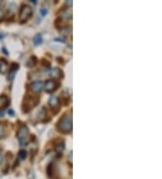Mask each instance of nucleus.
I'll return each instance as SVG.
<instances>
[{"label":"nucleus","mask_w":162,"mask_h":179,"mask_svg":"<svg viewBox=\"0 0 162 179\" xmlns=\"http://www.w3.org/2000/svg\"><path fill=\"white\" fill-rule=\"evenodd\" d=\"M57 128L63 134H69L72 131V118L67 114L63 115L58 121Z\"/></svg>","instance_id":"nucleus-1"},{"label":"nucleus","mask_w":162,"mask_h":179,"mask_svg":"<svg viewBox=\"0 0 162 179\" xmlns=\"http://www.w3.org/2000/svg\"><path fill=\"white\" fill-rule=\"evenodd\" d=\"M39 104V97L37 95H26L23 101V112L28 113L33 108Z\"/></svg>","instance_id":"nucleus-2"},{"label":"nucleus","mask_w":162,"mask_h":179,"mask_svg":"<svg viewBox=\"0 0 162 179\" xmlns=\"http://www.w3.org/2000/svg\"><path fill=\"white\" fill-rule=\"evenodd\" d=\"M16 137L18 138V141L21 146H26L29 141L28 137H29V129L25 125H22L16 133Z\"/></svg>","instance_id":"nucleus-3"},{"label":"nucleus","mask_w":162,"mask_h":179,"mask_svg":"<svg viewBox=\"0 0 162 179\" xmlns=\"http://www.w3.org/2000/svg\"><path fill=\"white\" fill-rule=\"evenodd\" d=\"M32 8L30 6L28 5H23L22 6V8L20 10V15H19V20H20V23L23 24L25 23L26 21L29 20V18L31 17L32 16Z\"/></svg>","instance_id":"nucleus-4"},{"label":"nucleus","mask_w":162,"mask_h":179,"mask_svg":"<svg viewBox=\"0 0 162 179\" xmlns=\"http://www.w3.org/2000/svg\"><path fill=\"white\" fill-rule=\"evenodd\" d=\"M59 87V83L55 81L49 80L45 82V84H43V88L45 89V91L48 93H52L55 91Z\"/></svg>","instance_id":"nucleus-5"},{"label":"nucleus","mask_w":162,"mask_h":179,"mask_svg":"<svg viewBox=\"0 0 162 179\" xmlns=\"http://www.w3.org/2000/svg\"><path fill=\"white\" fill-rule=\"evenodd\" d=\"M30 89L33 93H39L43 90V82L41 81H33L30 85Z\"/></svg>","instance_id":"nucleus-6"},{"label":"nucleus","mask_w":162,"mask_h":179,"mask_svg":"<svg viewBox=\"0 0 162 179\" xmlns=\"http://www.w3.org/2000/svg\"><path fill=\"white\" fill-rule=\"evenodd\" d=\"M53 144H54V150H55L58 154L62 153V151H63L64 148H65L64 140L61 139V138H57L56 140H54V141H53Z\"/></svg>","instance_id":"nucleus-7"},{"label":"nucleus","mask_w":162,"mask_h":179,"mask_svg":"<svg viewBox=\"0 0 162 179\" xmlns=\"http://www.w3.org/2000/svg\"><path fill=\"white\" fill-rule=\"evenodd\" d=\"M19 69V64L18 63H13L10 66V69H9V73H8V80L9 81H13L15 76H16V73L17 70Z\"/></svg>","instance_id":"nucleus-8"},{"label":"nucleus","mask_w":162,"mask_h":179,"mask_svg":"<svg viewBox=\"0 0 162 179\" xmlns=\"http://www.w3.org/2000/svg\"><path fill=\"white\" fill-rule=\"evenodd\" d=\"M50 76L52 79H61L63 77V71L59 68H53L50 71Z\"/></svg>","instance_id":"nucleus-9"},{"label":"nucleus","mask_w":162,"mask_h":179,"mask_svg":"<svg viewBox=\"0 0 162 179\" xmlns=\"http://www.w3.org/2000/svg\"><path fill=\"white\" fill-rule=\"evenodd\" d=\"M48 102H49V105L51 106L52 109L58 108V106H59V99H58V97L54 96V95H52V96L50 97Z\"/></svg>","instance_id":"nucleus-10"},{"label":"nucleus","mask_w":162,"mask_h":179,"mask_svg":"<svg viewBox=\"0 0 162 179\" xmlns=\"http://www.w3.org/2000/svg\"><path fill=\"white\" fill-rule=\"evenodd\" d=\"M9 104V99L6 95H0V109H5Z\"/></svg>","instance_id":"nucleus-11"},{"label":"nucleus","mask_w":162,"mask_h":179,"mask_svg":"<svg viewBox=\"0 0 162 179\" xmlns=\"http://www.w3.org/2000/svg\"><path fill=\"white\" fill-rule=\"evenodd\" d=\"M8 71V63L5 59L0 60V73H6Z\"/></svg>","instance_id":"nucleus-12"},{"label":"nucleus","mask_w":162,"mask_h":179,"mask_svg":"<svg viewBox=\"0 0 162 179\" xmlns=\"http://www.w3.org/2000/svg\"><path fill=\"white\" fill-rule=\"evenodd\" d=\"M71 17H72V13H71V10L70 9H67V10H65V11H63L61 13V16H60V19L62 20H65V21H68V20H69V19H71Z\"/></svg>","instance_id":"nucleus-13"},{"label":"nucleus","mask_w":162,"mask_h":179,"mask_svg":"<svg viewBox=\"0 0 162 179\" xmlns=\"http://www.w3.org/2000/svg\"><path fill=\"white\" fill-rule=\"evenodd\" d=\"M37 62H38V60H37V58L35 56H32L28 61L26 63V66L31 68V67H34L36 64H37Z\"/></svg>","instance_id":"nucleus-14"},{"label":"nucleus","mask_w":162,"mask_h":179,"mask_svg":"<svg viewBox=\"0 0 162 179\" xmlns=\"http://www.w3.org/2000/svg\"><path fill=\"white\" fill-rule=\"evenodd\" d=\"M59 32H60V34L63 35L64 37H67L68 35L71 33V27L70 26H64L63 28H61V29H59Z\"/></svg>","instance_id":"nucleus-15"},{"label":"nucleus","mask_w":162,"mask_h":179,"mask_svg":"<svg viewBox=\"0 0 162 179\" xmlns=\"http://www.w3.org/2000/svg\"><path fill=\"white\" fill-rule=\"evenodd\" d=\"M33 43L35 45H40L42 44V34H36L34 38H33Z\"/></svg>","instance_id":"nucleus-16"},{"label":"nucleus","mask_w":162,"mask_h":179,"mask_svg":"<svg viewBox=\"0 0 162 179\" xmlns=\"http://www.w3.org/2000/svg\"><path fill=\"white\" fill-rule=\"evenodd\" d=\"M61 99L62 101H64V104L67 105L69 103V95L66 93V91H63L61 93Z\"/></svg>","instance_id":"nucleus-17"},{"label":"nucleus","mask_w":162,"mask_h":179,"mask_svg":"<svg viewBox=\"0 0 162 179\" xmlns=\"http://www.w3.org/2000/svg\"><path fill=\"white\" fill-rule=\"evenodd\" d=\"M18 157L21 160H23V159H25L26 157H27V152L25 150H21L18 154Z\"/></svg>","instance_id":"nucleus-18"},{"label":"nucleus","mask_w":162,"mask_h":179,"mask_svg":"<svg viewBox=\"0 0 162 179\" xmlns=\"http://www.w3.org/2000/svg\"><path fill=\"white\" fill-rule=\"evenodd\" d=\"M4 134H5V128L2 125H0V138H3Z\"/></svg>","instance_id":"nucleus-19"},{"label":"nucleus","mask_w":162,"mask_h":179,"mask_svg":"<svg viewBox=\"0 0 162 179\" xmlns=\"http://www.w3.org/2000/svg\"><path fill=\"white\" fill-rule=\"evenodd\" d=\"M4 16H5V12H4V10L2 9V7L0 6V21L2 20V18L4 17Z\"/></svg>","instance_id":"nucleus-20"},{"label":"nucleus","mask_w":162,"mask_h":179,"mask_svg":"<svg viewBox=\"0 0 162 179\" xmlns=\"http://www.w3.org/2000/svg\"><path fill=\"white\" fill-rule=\"evenodd\" d=\"M42 64L46 65V67H50V66H51V63H50V62H48L46 59H43V60H42Z\"/></svg>","instance_id":"nucleus-21"},{"label":"nucleus","mask_w":162,"mask_h":179,"mask_svg":"<svg viewBox=\"0 0 162 179\" xmlns=\"http://www.w3.org/2000/svg\"><path fill=\"white\" fill-rule=\"evenodd\" d=\"M15 6H16V5H14V4H11V5L9 6V7H15ZM9 10L12 12V13H14L15 10H16V8H9Z\"/></svg>","instance_id":"nucleus-22"},{"label":"nucleus","mask_w":162,"mask_h":179,"mask_svg":"<svg viewBox=\"0 0 162 179\" xmlns=\"http://www.w3.org/2000/svg\"><path fill=\"white\" fill-rule=\"evenodd\" d=\"M41 13H42V16H45L47 14V10L46 9H41Z\"/></svg>","instance_id":"nucleus-23"},{"label":"nucleus","mask_w":162,"mask_h":179,"mask_svg":"<svg viewBox=\"0 0 162 179\" xmlns=\"http://www.w3.org/2000/svg\"><path fill=\"white\" fill-rule=\"evenodd\" d=\"M66 4H67L68 6H72V1H71V0H69V1H67V2H66Z\"/></svg>","instance_id":"nucleus-24"},{"label":"nucleus","mask_w":162,"mask_h":179,"mask_svg":"<svg viewBox=\"0 0 162 179\" xmlns=\"http://www.w3.org/2000/svg\"><path fill=\"white\" fill-rule=\"evenodd\" d=\"M8 114H10V115L13 116V115H14V111H12V110H9V111H8Z\"/></svg>","instance_id":"nucleus-25"},{"label":"nucleus","mask_w":162,"mask_h":179,"mask_svg":"<svg viewBox=\"0 0 162 179\" xmlns=\"http://www.w3.org/2000/svg\"><path fill=\"white\" fill-rule=\"evenodd\" d=\"M2 163V156H1V154H0V164Z\"/></svg>","instance_id":"nucleus-26"}]
</instances>
